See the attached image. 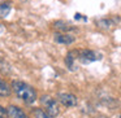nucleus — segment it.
I'll return each instance as SVG.
<instances>
[{
	"mask_svg": "<svg viewBox=\"0 0 121 118\" xmlns=\"http://www.w3.org/2000/svg\"><path fill=\"white\" fill-rule=\"evenodd\" d=\"M12 90L17 95L18 99L25 101L26 104H33L37 100V92L30 84L22 81H13L12 82Z\"/></svg>",
	"mask_w": 121,
	"mask_h": 118,
	"instance_id": "1",
	"label": "nucleus"
},
{
	"mask_svg": "<svg viewBox=\"0 0 121 118\" xmlns=\"http://www.w3.org/2000/svg\"><path fill=\"white\" fill-rule=\"evenodd\" d=\"M40 102H42L43 108L46 109V113H47L48 115H51L52 118L56 117V115H59V113H60V106H59V102L56 101L55 99H52V97H50V96H42Z\"/></svg>",
	"mask_w": 121,
	"mask_h": 118,
	"instance_id": "2",
	"label": "nucleus"
},
{
	"mask_svg": "<svg viewBox=\"0 0 121 118\" xmlns=\"http://www.w3.org/2000/svg\"><path fill=\"white\" fill-rule=\"evenodd\" d=\"M77 58L79 60V62H81V64L87 65V64H91V62H94V61L100 60L102 56H100L99 53H96L95 51L83 49V51H78V56H77Z\"/></svg>",
	"mask_w": 121,
	"mask_h": 118,
	"instance_id": "3",
	"label": "nucleus"
},
{
	"mask_svg": "<svg viewBox=\"0 0 121 118\" xmlns=\"http://www.w3.org/2000/svg\"><path fill=\"white\" fill-rule=\"evenodd\" d=\"M59 101L66 108H73L77 105V97L72 94H59Z\"/></svg>",
	"mask_w": 121,
	"mask_h": 118,
	"instance_id": "4",
	"label": "nucleus"
},
{
	"mask_svg": "<svg viewBox=\"0 0 121 118\" xmlns=\"http://www.w3.org/2000/svg\"><path fill=\"white\" fill-rule=\"evenodd\" d=\"M53 39H55L56 43H59V44H72V43L76 40V38L72 37V35L69 34H64V33H57V34H55V37H53Z\"/></svg>",
	"mask_w": 121,
	"mask_h": 118,
	"instance_id": "5",
	"label": "nucleus"
},
{
	"mask_svg": "<svg viewBox=\"0 0 121 118\" xmlns=\"http://www.w3.org/2000/svg\"><path fill=\"white\" fill-rule=\"evenodd\" d=\"M77 56H78V51H72V52H69L68 55H66V57H65V65H66V68H68L69 70H72V71H74L77 69L76 64H74Z\"/></svg>",
	"mask_w": 121,
	"mask_h": 118,
	"instance_id": "6",
	"label": "nucleus"
},
{
	"mask_svg": "<svg viewBox=\"0 0 121 118\" xmlns=\"http://www.w3.org/2000/svg\"><path fill=\"white\" fill-rule=\"evenodd\" d=\"M7 112H8V115L11 118H29L20 108L14 106V105H9L7 108Z\"/></svg>",
	"mask_w": 121,
	"mask_h": 118,
	"instance_id": "7",
	"label": "nucleus"
},
{
	"mask_svg": "<svg viewBox=\"0 0 121 118\" xmlns=\"http://www.w3.org/2000/svg\"><path fill=\"white\" fill-rule=\"evenodd\" d=\"M115 24H116V20H112V18H102L96 21V26L104 30L111 29L112 26H115Z\"/></svg>",
	"mask_w": 121,
	"mask_h": 118,
	"instance_id": "8",
	"label": "nucleus"
},
{
	"mask_svg": "<svg viewBox=\"0 0 121 118\" xmlns=\"http://www.w3.org/2000/svg\"><path fill=\"white\" fill-rule=\"evenodd\" d=\"M12 11V3L11 1H3L0 3V18H5Z\"/></svg>",
	"mask_w": 121,
	"mask_h": 118,
	"instance_id": "9",
	"label": "nucleus"
},
{
	"mask_svg": "<svg viewBox=\"0 0 121 118\" xmlns=\"http://www.w3.org/2000/svg\"><path fill=\"white\" fill-rule=\"evenodd\" d=\"M53 27H55L56 30H59V31H61V33H68V31H70V30H74V27L70 26V25L65 21H56L55 24H53Z\"/></svg>",
	"mask_w": 121,
	"mask_h": 118,
	"instance_id": "10",
	"label": "nucleus"
},
{
	"mask_svg": "<svg viewBox=\"0 0 121 118\" xmlns=\"http://www.w3.org/2000/svg\"><path fill=\"white\" fill-rule=\"evenodd\" d=\"M9 95H11V88H9V86L3 81V79H0V96L8 97Z\"/></svg>",
	"mask_w": 121,
	"mask_h": 118,
	"instance_id": "11",
	"label": "nucleus"
},
{
	"mask_svg": "<svg viewBox=\"0 0 121 118\" xmlns=\"http://www.w3.org/2000/svg\"><path fill=\"white\" fill-rule=\"evenodd\" d=\"M33 115H34V118H52L51 115H48L46 112H43L42 109H39V108H37V109L33 110Z\"/></svg>",
	"mask_w": 121,
	"mask_h": 118,
	"instance_id": "12",
	"label": "nucleus"
},
{
	"mask_svg": "<svg viewBox=\"0 0 121 118\" xmlns=\"http://www.w3.org/2000/svg\"><path fill=\"white\" fill-rule=\"evenodd\" d=\"M8 117V112H7V109H4L1 105H0V118H7Z\"/></svg>",
	"mask_w": 121,
	"mask_h": 118,
	"instance_id": "13",
	"label": "nucleus"
},
{
	"mask_svg": "<svg viewBox=\"0 0 121 118\" xmlns=\"http://www.w3.org/2000/svg\"><path fill=\"white\" fill-rule=\"evenodd\" d=\"M0 30H1V25H0Z\"/></svg>",
	"mask_w": 121,
	"mask_h": 118,
	"instance_id": "14",
	"label": "nucleus"
},
{
	"mask_svg": "<svg viewBox=\"0 0 121 118\" xmlns=\"http://www.w3.org/2000/svg\"><path fill=\"white\" fill-rule=\"evenodd\" d=\"M99 118H102V117H99Z\"/></svg>",
	"mask_w": 121,
	"mask_h": 118,
	"instance_id": "15",
	"label": "nucleus"
},
{
	"mask_svg": "<svg viewBox=\"0 0 121 118\" xmlns=\"http://www.w3.org/2000/svg\"><path fill=\"white\" fill-rule=\"evenodd\" d=\"M120 118H121V117H120Z\"/></svg>",
	"mask_w": 121,
	"mask_h": 118,
	"instance_id": "16",
	"label": "nucleus"
}]
</instances>
